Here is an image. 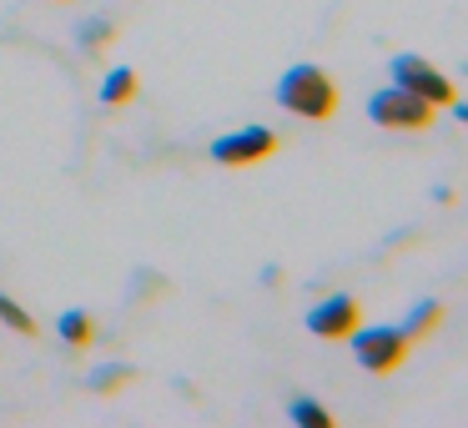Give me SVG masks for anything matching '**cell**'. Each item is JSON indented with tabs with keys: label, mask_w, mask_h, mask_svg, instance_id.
<instances>
[{
	"label": "cell",
	"mask_w": 468,
	"mask_h": 428,
	"mask_svg": "<svg viewBox=\"0 0 468 428\" xmlns=\"http://www.w3.org/2000/svg\"><path fill=\"white\" fill-rule=\"evenodd\" d=\"M277 106L292 116H307V122H327L337 112V86L323 66H287L272 86Z\"/></svg>",
	"instance_id": "obj_1"
},
{
	"label": "cell",
	"mask_w": 468,
	"mask_h": 428,
	"mask_svg": "<svg viewBox=\"0 0 468 428\" xmlns=\"http://www.w3.org/2000/svg\"><path fill=\"white\" fill-rule=\"evenodd\" d=\"M367 116L383 132H428L438 122V106L413 96V91H403V86H383V91L367 96Z\"/></svg>",
	"instance_id": "obj_2"
},
{
	"label": "cell",
	"mask_w": 468,
	"mask_h": 428,
	"mask_svg": "<svg viewBox=\"0 0 468 428\" xmlns=\"http://www.w3.org/2000/svg\"><path fill=\"white\" fill-rule=\"evenodd\" d=\"M408 337H403V327H363L357 323V333H353V353H357V363L367 368L373 378H388V373H398V368L408 363Z\"/></svg>",
	"instance_id": "obj_3"
},
{
	"label": "cell",
	"mask_w": 468,
	"mask_h": 428,
	"mask_svg": "<svg viewBox=\"0 0 468 428\" xmlns=\"http://www.w3.org/2000/svg\"><path fill=\"white\" fill-rule=\"evenodd\" d=\"M388 71H393V86H403V91L423 96V102H433V106H453L458 102V86L448 81L438 66H428L423 56H413V51L393 56V61H388Z\"/></svg>",
	"instance_id": "obj_4"
},
{
	"label": "cell",
	"mask_w": 468,
	"mask_h": 428,
	"mask_svg": "<svg viewBox=\"0 0 468 428\" xmlns=\"http://www.w3.org/2000/svg\"><path fill=\"white\" fill-rule=\"evenodd\" d=\"M277 146H282V136H277L272 126H242V132H232V136H217V142H212V162L252 166V162H267Z\"/></svg>",
	"instance_id": "obj_5"
},
{
	"label": "cell",
	"mask_w": 468,
	"mask_h": 428,
	"mask_svg": "<svg viewBox=\"0 0 468 428\" xmlns=\"http://www.w3.org/2000/svg\"><path fill=\"white\" fill-rule=\"evenodd\" d=\"M357 323H363V303L347 293L327 297V303H317L313 313H307V333L327 337V343H343V337L357 333Z\"/></svg>",
	"instance_id": "obj_6"
},
{
	"label": "cell",
	"mask_w": 468,
	"mask_h": 428,
	"mask_svg": "<svg viewBox=\"0 0 468 428\" xmlns=\"http://www.w3.org/2000/svg\"><path fill=\"white\" fill-rule=\"evenodd\" d=\"M438 323H443V303H418L413 313H408V323H403V337L408 343H423V337H433Z\"/></svg>",
	"instance_id": "obj_7"
},
{
	"label": "cell",
	"mask_w": 468,
	"mask_h": 428,
	"mask_svg": "<svg viewBox=\"0 0 468 428\" xmlns=\"http://www.w3.org/2000/svg\"><path fill=\"white\" fill-rule=\"evenodd\" d=\"M132 96H136V71L132 66H116V71L101 81V102L106 106H126Z\"/></svg>",
	"instance_id": "obj_8"
},
{
	"label": "cell",
	"mask_w": 468,
	"mask_h": 428,
	"mask_svg": "<svg viewBox=\"0 0 468 428\" xmlns=\"http://www.w3.org/2000/svg\"><path fill=\"white\" fill-rule=\"evenodd\" d=\"M56 333H61L71 348H91V337H96V323L81 313V307H71V313H61V323H56Z\"/></svg>",
	"instance_id": "obj_9"
},
{
	"label": "cell",
	"mask_w": 468,
	"mask_h": 428,
	"mask_svg": "<svg viewBox=\"0 0 468 428\" xmlns=\"http://www.w3.org/2000/svg\"><path fill=\"white\" fill-rule=\"evenodd\" d=\"M287 418H292L297 428H333V413H327L323 403H313V398H292V403H287Z\"/></svg>",
	"instance_id": "obj_10"
},
{
	"label": "cell",
	"mask_w": 468,
	"mask_h": 428,
	"mask_svg": "<svg viewBox=\"0 0 468 428\" xmlns=\"http://www.w3.org/2000/svg\"><path fill=\"white\" fill-rule=\"evenodd\" d=\"M126 383H136V368H126V363H112V368H96L91 373L96 393H122Z\"/></svg>",
	"instance_id": "obj_11"
},
{
	"label": "cell",
	"mask_w": 468,
	"mask_h": 428,
	"mask_svg": "<svg viewBox=\"0 0 468 428\" xmlns=\"http://www.w3.org/2000/svg\"><path fill=\"white\" fill-rule=\"evenodd\" d=\"M0 323L11 327V333H21V337H36V317L26 313L16 297H5V293H0Z\"/></svg>",
	"instance_id": "obj_12"
},
{
	"label": "cell",
	"mask_w": 468,
	"mask_h": 428,
	"mask_svg": "<svg viewBox=\"0 0 468 428\" xmlns=\"http://www.w3.org/2000/svg\"><path fill=\"white\" fill-rule=\"evenodd\" d=\"M112 41H116V26H112V21H86V26H81V51H86V56H101Z\"/></svg>",
	"instance_id": "obj_13"
}]
</instances>
